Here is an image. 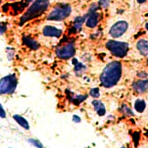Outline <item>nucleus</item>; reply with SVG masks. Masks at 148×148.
<instances>
[{
	"mask_svg": "<svg viewBox=\"0 0 148 148\" xmlns=\"http://www.w3.org/2000/svg\"><path fill=\"white\" fill-rule=\"evenodd\" d=\"M85 21V19L82 16L77 17L75 20V22H74V27H75V29H80L82 28V26L83 23Z\"/></svg>",
	"mask_w": 148,
	"mask_h": 148,
	"instance_id": "dca6fc26",
	"label": "nucleus"
},
{
	"mask_svg": "<svg viewBox=\"0 0 148 148\" xmlns=\"http://www.w3.org/2000/svg\"><path fill=\"white\" fill-rule=\"evenodd\" d=\"M72 120L75 122V123H80V122H81L80 117L78 116H76V115H75V116H73Z\"/></svg>",
	"mask_w": 148,
	"mask_h": 148,
	"instance_id": "5701e85b",
	"label": "nucleus"
},
{
	"mask_svg": "<svg viewBox=\"0 0 148 148\" xmlns=\"http://www.w3.org/2000/svg\"><path fill=\"white\" fill-rule=\"evenodd\" d=\"M121 75V64L119 61H112L106 66L100 76V81L104 87L112 88L118 83Z\"/></svg>",
	"mask_w": 148,
	"mask_h": 148,
	"instance_id": "f257e3e1",
	"label": "nucleus"
},
{
	"mask_svg": "<svg viewBox=\"0 0 148 148\" xmlns=\"http://www.w3.org/2000/svg\"><path fill=\"white\" fill-rule=\"evenodd\" d=\"M29 141L32 144H34L35 147H36L37 148H43L44 147V146L42 144L40 141L36 140H34V139H31V140H29Z\"/></svg>",
	"mask_w": 148,
	"mask_h": 148,
	"instance_id": "aec40b11",
	"label": "nucleus"
},
{
	"mask_svg": "<svg viewBox=\"0 0 148 148\" xmlns=\"http://www.w3.org/2000/svg\"><path fill=\"white\" fill-rule=\"evenodd\" d=\"M23 41L25 45H27L29 48L32 49V50H36L39 48V44L34 39L29 38V36H23Z\"/></svg>",
	"mask_w": 148,
	"mask_h": 148,
	"instance_id": "ddd939ff",
	"label": "nucleus"
},
{
	"mask_svg": "<svg viewBox=\"0 0 148 148\" xmlns=\"http://www.w3.org/2000/svg\"><path fill=\"white\" fill-rule=\"evenodd\" d=\"M18 80L15 74H10L0 79V95L12 94L17 87Z\"/></svg>",
	"mask_w": 148,
	"mask_h": 148,
	"instance_id": "7ed1b4c3",
	"label": "nucleus"
},
{
	"mask_svg": "<svg viewBox=\"0 0 148 148\" xmlns=\"http://www.w3.org/2000/svg\"><path fill=\"white\" fill-rule=\"evenodd\" d=\"M12 1H14V0H12Z\"/></svg>",
	"mask_w": 148,
	"mask_h": 148,
	"instance_id": "a878e982",
	"label": "nucleus"
},
{
	"mask_svg": "<svg viewBox=\"0 0 148 148\" xmlns=\"http://www.w3.org/2000/svg\"><path fill=\"white\" fill-rule=\"evenodd\" d=\"M6 30V25L5 23H0V35H2L5 32Z\"/></svg>",
	"mask_w": 148,
	"mask_h": 148,
	"instance_id": "412c9836",
	"label": "nucleus"
},
{
	"mask_svg": "<svg viewBox=\"0 0 148 148\" xmlns=\"http://www.w3.org/2000/svg\"><path fill=\"white\" fill-rule=\"evenodd\" d=\"M147 0H137V2H138L139 3H145Z\"/></svg>",
	"mask_w": 148,
	"mask_h": 148,
	"instance_id": "b1692460",
	"label": "nucleus"
},
{
	"mask_svg": "<svg viewBox=\"0 0 148 148\" xmlns=\"http://www.w3.org/2000/svg\"><path fill=\"white\" fill-rule=\"evenodd\" d=\"M43 34L47 36H53V37H59L62 34L61 29L52 26H46L43 29Z\"/></svg>",
	"mask_w": 148,
	"mask_h": 148,
	"instance_id": "6e6552de",
	"label": "nucleus"
},
{
	"mask_svg": "<svg viewBox=\"0 0 148 148\" xmlns=\"http://www.w3.org/2000/svg\"><path fill=\"white\" fill-rule=\"evenodd\" d=\"M99 20V14L98 12L92 11V12H91V14L89 15V16L88 17L86 26L90 28H94L97 26Z\"/></svg>",
	"mask_w": 148,
	"mask_h": 148,
	"instance_id": "1a4fd4ad",
	"label": "nucleus"
},
{
	"mask_svg": "<svg viewBox=\"0 0 148 148\" xmlns=\"http://www.w3.org/2000/svg\"><path fill=\"white\" fill-rule=\"evenodd\" d=\"M133 87L137 93H143L148 89V80L137 81L133 85Z\"/></svg>",
	"mask_w": 148,
	"mask_h": 148,
	"instance_id": "9d476101",
	"label": "nucleus"
},
{
	"mask_svg": "<svg viewBox=\"0 0 148 148\" xmlns=\"http://www.w3.org/2000/svg\"><path fill=\"white\" fill-rule=\"evenodd\" d=\"M90 95H92V97L94 98H98L99 96V88H94L91 90L90 92Z\"/></svg>",
	"mask_w": 148,
	"mask_h": 148,
	"instance_id": "a211bd4d",
	"label": "nucleus"
},
{
	"mask_svg": "<svg viewBox=\"0 0 148 148\" xmlns=\"http://www.w3.org/2000/svg\"><path fill=\"white\" fill-rule=\"evenodd\" d=\"M107 48L116 57L123 58L126 55L129 50V44L124 42L110 40L107 42Z\"/></svg>",
	"mask_w": 148,
	"mask_h": 148,
	"instance_id": "20e7f679",
	"label": "nucleus"
},
{
	"mask_svg": "<svg viewBox=\"0 0 148 148\" xmlns=\"http://www.w3.org/2000/svg\"><path fill=\"white\" fill-rule=\"evenodd\" d=\"M5 116H6L5 111L4 110V108L3 107V106L0 104V117L1 118H5Z\"/></svg>",
	"mask_w": 148,
	"mask_h": 148,
	"instance_id": "4be33fe9",
	"label": "nucleus"
},
{
	"mask_svg": "<svg viewBox=\"0 0 148 148\" xmlns=\"http://www.w3.org/2000/svg\"><path fill=\"white\" fill-rule=\"evenodd\" d=\"M136 47L140 52L141 54H143L144 56H147L148 54V42L146 40H139Z\"/></svg>",
	"mask_w": 148,
	"mask_h": 148,
	"instance_id": "f8f14e48",
	"label": "nucleus"
},
{
	"mask_svg": "<svg viewBox=\"0 0 148 148\" xmlns=\"http://www.w3.org/2000/svg\"><path fill=\"white\" fill-rule=\"evenodd\" d=\"M75 71L77 73H81L82 71H84L85 69V66L83 64L80 63V62H77L76 60H75Z\"/></svg>",
	"mask_w": 148,
	"mask_h": 148,
	"instance_id": "f3484780",
	"label": "nucleus"
},
{
	"mask_svg": "<svg viewBox=\"0 0 148 148\" xmlns=\"http://www.w3.org/2000/svg\"><path fill=\"white\" fill-rule=\"evenodd\" d=\"M123 148H125V147H123Z\"/></svg>",
	"mask_w": 148,
	"mask_h": 148,
	"instance_id": "bb28decb",
	"label": "nucleus"
},
{
	"mask_svg": "<svg viewBox=\"0 0 148 148\" xmlns=\"http://www.w3.org/2000/svg\"><path fill=\"white\" fill-rule=\"evenodd\" d=\"M49 0H36L20 19V25H23L29 20L35 19L46 11L49 6Z\"/></svg>",
	"mask_w": 148,
	"mask_h": 148,
	"instance_id": "f03ea898",
	"label": "nucleus"
},
{
	"mask_svg": "<svg viewBox=\"0 0 148 148\" xmlns=\"http://www.w3.org/2000/svg\"><path fill=\"white\" fill-rule=\"evenodd\" d=\"M128 28V23L125 21H119L116 23L109 30V34L113 38H118L126 31Z\"/></svg>",
	"mask_w": 148,
	"mask_h": 148,
	"instance_id": "0eeeda50",
	"label": "nucleus"
},
{
	"mask_svg": "<svg viewBox=\"0 0 148 148\" xmlns=\"http://www.w3.org/2000/svg\"><path fill=\"white\" fill-rule=\"evenodd\" d=\"M92 103L98 115L102 116H104L106 114V107H105L104 104L101 101H99V100H93Z\"/></svg>",
	"mask_w": 148,
	"mask_h": 148,
	"instance_id": "9b49d317",
	"label": "nucleus"
},
{
	"mask_svg": "<svg viewBox=\"0 0 148 148\" xmlns=\"http://www.w3.org/2000/svg\"><path fill=\"white\" fill-rule=\"evenodd\" d=\"M71 8L69 5H58L51 11L47 17V20H55V21L63 20L71 14Z\"/></svg>",
	"mask_w": 148,
	"mask_h": 148,
	"instance_id": "39448f33",
	"label": "nucleus"
},
{
	"mask_svg": "<svg viewBox=\"0 0 148 148\" xmlns=\"http://www.w3.org/2000/svg\"><path fill=\"white\" fill-rule=\"evenodd\" d=\"M146 29L148 30V23H147V24H146Z\"/></svg>",
	"mask_w": 148,
	"mask_h": 148,
	"instance_id": "393cba45",
	"label": "nucleus"
},
{
	"mask_svg": "<svg viewBox=\"0 0 148 148\" xmlns=\"http://www.w3.org/2000/svg\"><path fill=\"white\" fill-rule=\"evenodd\" d=\"M134 107H135V109L138 112H143L146 108V103L143 100L137 99L135 102Z\"/></svg>",
	"mask_w": 148,
	"mask_h": 148,
	"instance_id": "2eb2a0df",
	"label": "nucleus"
},
{
	"mask_svg": "<svg viewBox=\"0 0 148 148\" xmlns=\"http://www.w3.org/2000/svg\"><path fill=\"white\" fill-rule=\"evenodd\" d=\"M110 0H99V5L102 8H107L109 5Z\"/></svg>",
	"mask_w": 148,
	"mask_h": 148,
	"instance_id": "6ab92c4d",
	"label": "nucleus"
},
{
	"mask_svg": "<svg viewBox=\"0 0 148 148\" xmlns=\"http://www.w3.org/2000/svg\"><path fill=\"white\" fill-rule=\"evenodd\" d=\"M13 119L16 121L17 123L19 124V125H20L22 127H23V128L26 129V130H29V123H28V122H27L23 117L20 116V115H14V116H13Z\"/></svg>",
	"mask_w": 148,
	"mask_h": 148,
	"instance_id": "4468645a",
	"label": "nucleus"
},
{
	"mask_svg": "<svg viewBox=\"0 0 148 148\" xmlns=\"http://www.w3.org/2000/svg\"><path fill=\"white\" fill-rule=\"evenodd\" d=\"M75 47L72 43L60 46L56 50L57 56L59 57L60 58H70L75 55Z\"/></svg>",
	"mask_w": 148,
	"mask_h": 148,
	"instance_id": "423d86ee",
	"label": "nucleus"
}]
</instances>
